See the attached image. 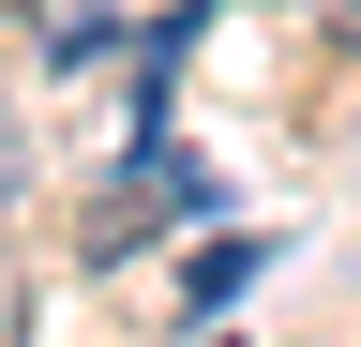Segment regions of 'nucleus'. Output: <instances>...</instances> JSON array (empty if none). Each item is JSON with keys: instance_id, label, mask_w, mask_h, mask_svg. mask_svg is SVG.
I'll list each match as a JSON object with an SVG mask.
<instances>
[{"instance_id": "nucleus-1", "label": "nucleus", "mask_w": 361, "mask_h": 347, "mask_svg": "<svg viewBox=\"0 0 361 347\" xmlns=\"http://www.w3.org/2000/svg\"><path fill=\"white\" fill-rule=\"evenodd\" d=\"M166 211H211V182H196V166H135V182L90 211V257H121L135 227H166Z\"/></svg>"}, {"instance_id": "nucleus-2", "label": "nucleus", "mask_w": 361, "mask_h": 347, "mask_svg": "<svg viewBox=\"0 0 361 347\" xmlns=\"http://www.w3.org/2000/svg\"><path fill=\"white\" fill-rule=\"evenodd\" d=\"M0 347H30V272L0 257Z\"/></svg>"}, {"instance_id": "nucleus-3", "label": "nucleus", "mask_w": 361, "mask_h": 347, "mask_svg": "<svg viewBox=\"0 0 361 347\" xmlns=\"http://www.w3.org/2000/svg\"><path fill=\"white\" fill-rule=\"evenodd\" d=\"M0 196H16V121H0Z\"/></svg>"}, {"instance_id": "nucleus-4", "label": "nucleus", "mask_w": 361, "mask_h": 347, "mask_svg": "<svg viewBox=\"0 0 361 347\" xmlns=\"http://www.w3.org/2000/svg\"><path fill=\"white\" fill-rule=\"evenodd\" d=\"M16 16H30V0H0V30H16Z\"/></svg>"}, {"instance_id": "nucleus-5", "label": "nucleus", "mask_w": 361, "mask_h": 347, "mask_svg": "<svg viewBox=\"0 0 361 347\" xmlns=\"http://www.w3.org/2000/svg\"><path fill=\"white\" fill-rule=\"evenodd\" d=\"M331 16H346V30H361V0H331Z\"/></svg>"}]
</instances>
